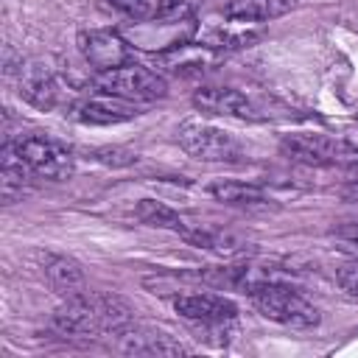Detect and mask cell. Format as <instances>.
<instances>
[{
	"instance_id": "cell-7",
	"label": "cell",
	"mask_w": 358,
	"mask_h": 358,
	"mask_svg": "<svg viewBox=\"0 0 358 358\" xmlns=\"http://www.w3.org/2000/svg\"><path fill=\"white\" fill-rule=\"evenodd\" d=\"M173 308L182 319L196 322L201 327H221L238 316L235 302L218 294H182L173 299Z\"/></svg>"
},
{
	"instance_id": "cell-4",
	"label": "cell",
	"mask_w": 358,
	"mask_h": 358,
	"mask_svg": "<svg viewBox=\"0 0 358 358\" xmlns=\"http://www.w3.org/2000/svg\"><path fill=\"white\" fill-rule=\"evenodd\" d=\"M14 148L36 179H67L73 173V154L59 140L31 134L14 140Z\"/></svg>"
},
{
	"instance_id": "cell-3",
	"label": "cell",
	"mask_w": 358,
	"mask_h": 358,
	"mask_svg": "<svg viewBox=\"0 0 358 358\" xmlns=\"http://www.w3.org/2000/svg\"><path fill=\"white\" fill-rule=\"evenodd\" d=\"M176 140L190 157L201 162H238L243 154L241 143L229 131L215 129L210 123H199V120H185L176 129Z\"/></svg>"
},
{
	"instance_id": "cell-5",
	"label": "cell",
	"mask_w": 358,
	"mask_h": 358,
	"mask_svg": "<svg viewBox=\"0 0 358 358\" xmlns=\"http://www.w3.org/2000/svg\"><path fill=\"white\" fill-rule=\"evenodd\" d=\"M282 154L299 162H313V165H330L341 159H358V148L327 134H288L280 143Z\"/></svg>"
},
{
	"instance_id": "cell-6",
	"label": "cell",
	"mask_w": 358,
	"mask_h": 358,
	"mask_svg": "<svg viewBox=\"0 0 358 358\" xmlns=\"http://www.w3.org/2000/svg\"><path fill=\"white\" fill-rule=\"evenodd\" d=\"M78 50H81L84 62H87L90 67H95L98 73L123 67V64H129V59H131L129 42H126L117 31H109V28L81 31V34H78Z\"/></svg>"
},
{
	"instance_id": "cell-12",
	"label": "cell",
	"mask_w": 358,
	"mask_h": 358,
	"mask_svg": "<svg viewBox=\"0 0 358 358\" xmlns=\"http://www.w3.org/2000/svg\"><path fill=\"white\" fill-rule=\"evenodd\" d=\"M294 6L296 0H232L224 14L232 22H268L288 14Z\"/></svg>"
},
{
	"instance_id": "cell-2",
	"label": "cell",
	"mask_w": 358,
	"mask_h": 358,
	"mask_svg": "<svg viewBox=\"0 0 358 358\" xmlns=\"http://www.w3.org/2000/svg\"><path fill=\"white\" fill-rule=\"evenodd\" d=\"M92 87L98 92H106V95H115L123 101H157L168 92V84L157 70L134 64V62L106 70V73H98Z\"/></svg>"
},
{
	"instance_id": "cell-8",
	"label": "cell",
	"mask_w": 358,
	"mask_h": 358,
	"mask_svg": "<svg viewBox=\"0 0 358 358\" xmlns=\"http://www.w3.org/2000/svg\"><path fill=\"white\" fill-rule=\"evenodd\" d=\"M193 106L207 115H224L238 120H260V109L232 87H201L193 92Z\"/></svg>"
},
{
	"instance_id": "cell-20",
	"label": "cell",
	"mask_w": 358,
	"mask_h": 358,
	"mask_svg": "<svg viewBox=\"0 0 358 358\" xmlns=\"http://www.w3.org/2000/svg\"><path fill=\"white\" fill-rule=\"evenodd\" d=\"M341 199H344V201H358V176L350 179V185L341 187Z\"/></svg>"
},
{
	"instance_id": "cell-13",
	"label": "cell",
	"mask_w": 358,
	"mask_h": 358,
	"mask_svg": "<svg viewBox=\"0 0 358 358\" xmlns=\"http://www.w3.org/2000/svg\"><path fill=\"white\" fill-rule=\"evenodd\" d=\"M45 277L53 285V291H59L62 296H73V294H81L84 291V271L70 257L48 255L45 257Z\"/></svg>"
},
{
	"instance_id": "cell-18",
	"label": "cell",
	"mask_w": 358,
	"mask_h": 358,
	"mask_svg": "<svg viewBox=\"0 0 358 358\" xmlns=\"http://www.w3.org/2000/svg\"><path fill=\"white\" fill-rule=\"evenodd\" d=\"M336 282L350 294V296H358V260H350L344 266L336 268Z\"/></svg>"
},
{
	"instance_id": "cell-17",
	"label": "cell",
	"mask_w": 358,
	"mask_h": 358,
	"mask_svg": "<svg viewBox=\"0 0 358 358\" xmlns=\"http://www.w3.org/2000/svg\"><path fill=\"white\" fill-rule=\"evenodd\" d=\"M109 11L123 14L129 20H154L162 8V0H101Z\"/></svg>"
},
{
	"instance_id": "cell-1",
	"label": "cell",
	"mask_w": 358,
	"mask_h": 358,
	"mask_svg": "<svg viewBox=\"0 0 358 358\" xmlns=\"http://www.w3.org/2000/svg\"><path fill=\"white\" fill-rule=\"evenodd\" d=\"M249 296L255 299L257 310L271 319L280 322L285 327H296V330H308L319 324V308L313 302H308L296 288L277 282V280H260Z\"/></svg>"
},
{
	"instance_id": "cell-11",
	"label": "cell",
	"mask_w": 358,
	"mask_h": 358,
	"mask_svg": "<svg viewBox=\"0 0 358 358\" xmlns=\"http://www.w3.org/2000/svg\"><path fill=\"white\" fill-rule=\"evenodd\" d=\"M59 92H62L59 81H56V76L48 67L34 64V62L20 64V95L31 106L48 112V109H53L59 103Z\"/></svg>"
},
{
	"instance_id": "cell-16",
	"label": "cell",
	"mask_w": 358,
	"mask_h": 358,
	"mask_svg": "<svg viewBox=\"0 0 358 358\" xmlns=\"http://www.w3.org/2000/svg\"><path fill=\"white\" fill-rule=\"evenodd\" d=\"M134 215H137L143 224H148V227L171 229V232H179V235H185V229H187V224L179 218L176 210H171L168 204L154 201V199H143V201L134 207Z\"/></svg>"
},
{
	"instance_id": "cell-14",
	"label": "cell",
	"mask_w": 358,
	"mask_h": 358,
	"mask_svg": "<svg viewBox=\"0 0 358 358\" xmlns=\"http://www.w3.org/2000/svg\"><path fill=\"white\" fill-rule=\"evenodd\" d=\"M187 243L199 246V249H210L215 255H241L246 252V243L243 238H238L235 232H227V229H210V227H187L185 235H182Z\"/></svg>"
},
{
	"instance_id": "cell-10",
	"label": "cell",
	"mask_w": 358,
	"mask_h": 358,
	"mask_svg": "<svg viewBox=\"0 0 358 358\" xmlns=\"http://www.w3.org/2000/svg\"><path fill=\"white\" fill-rule=\"evenodd\" d=\"M112 336H117V350L129 352V355H179L187 352L176 338H171L168 333L159 330H148V327H120Z\"/></svg>"
},
{
	"instance_id": "cell-15",
	"label": "cell",
	"mask_w": 358,
	"mask_h": 358,
	"mask_svg": "<svg viewBox=\"0 0 358 358\" xmlns=\"http://www.w3.org/2000/svg\"><path fill=\"white\" fill-rule=\"evenodd\" d=\"M207 190H210V196L215 201H224V204H263V201H268L266 190L260 185H252V182L227 179V182L210 185Z\"/></svg>"
},
{
	"instance_id": "cell-19",
	"label": "cell",
	"mask_w": 358,
	"mask_h": 358,
	"mask_svg": "<svg viewBox=\"0 0 358 358\" xmlns=\"http://www.w3.org/2000/svg\"><path fill=\"white\" fill-rule=\"evenodd\" d=\"M92 157L106 162V165H129V162H134V154H129L123 148H101V151H92Z\"/></svg>"
},
{
	"instance_id": "cell-9",
	"label": "cell",
	"mask_w": 358,
	"mask_h": 358,
	"mask_svg": "<svg viewBox=\"0 0 358 358\" xmlns=\"http://www.w3.org/2000/svg\"><path fill=\"white\" fill-rule=\"evenodd\" d=\"M137 115V109L131 106V101L98 92L92 98H81L70 106V117L87 126H112V123H123L131 120Z\"/></svg>"
}]
</instances>
